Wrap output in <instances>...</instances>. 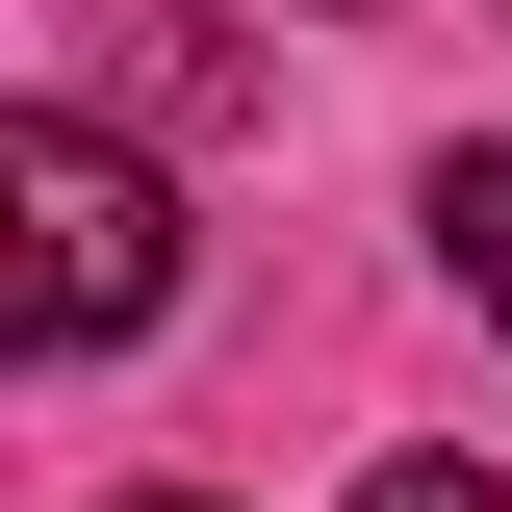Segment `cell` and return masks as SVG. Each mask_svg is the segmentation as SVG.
I'll return each instance as SVG.
<instances>
[{
    "label": "cell",
    "instance_id": "cell-1",
    "mask_svg": "<svg viewBox=\"0 0 512 512\" xmlns=\"http://www.w3.org/2000/svg\"><path fill=\"white\" fill-rule=\"evenodd\" d=\"M180 308V205L154 154H103L77 103H0V359H77V333Z\"/></svg>",
    "mask_w": 512,
    "mask_h": 512
},
{
    "label": "cell",
    "instance_id": "cell-2",
    "mask_svg": "<svg viewBox=\"0 0 512 512\" xmlns=\"http://www.w3.org/2000/svg\"><path fill=\"white\" fill-rule=\"evenodd\" d=\"M436 256H461V308L512 333V154H461V180H436Z\"/></svg>",
    "mask_w": 512,
    "mask_h": 512
},
{
    "label": "cell",
    "instance_id": "cell-3",
    "mask_svg": "<svg viewBox=\"0 0 512 512\" xmlns=\"http://www.w3.org/2000/svg\"><path fill=\"white\" fill-rule=\"evenodd\" d=\"M359 512H512V487H487V461H384Z\"/></svg>",
    "mask_w": 512,
    "mask_h": 512
},
{
    "label": "cell",
    "instance_id": "cell-4",
    "mask_svg": "<svg viewBox=\"0 0 512 512\" xmlns=\"http://www.w3.org/2000/svg\"><path fill=\"white\" fill-rule=\"evenodd\" d=\"M128 512H205V487H128Z\"/></svg>",
    "mask_w": 512,
    "mask_h": 512
},
{
    "label": "cell",
    "instance_id": "cell-5",
    "mask_svg": "<svg viewBox=\"0 0 512 512\" xmlns=\"http://www.w3.org/2000/svg\"><path fill=\"white\" fill-rule=\"evenodd\" d=\"M487 26H512V0H487Z\"/></svg>",
    "mask_w": 512,
    "mask_h": 512
}]
</instances>
